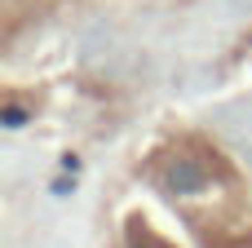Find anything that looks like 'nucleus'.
Returning a JSON list of instances; mask_svg holds the SVG:
<instances>
[{"label":"nucleus","mask_w":252,"mask_h":248,"mask_svg":"<svg viewBox=\"0 0 252 248\" xmlns=\"http://www.w3.org/2000/svg\"><path fill=\"white\" fill-rule=\"evenodd\" d=\"M9 4V22H22V13H35V9H49L58 0H4Z\"/></svg>","instance_id":"nucleus-1"}]
</instances>
